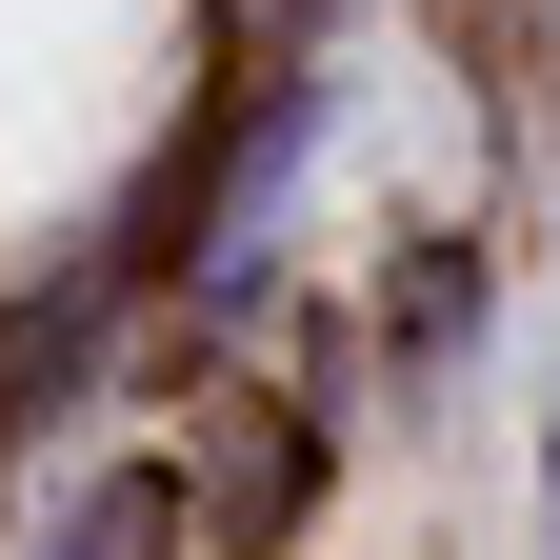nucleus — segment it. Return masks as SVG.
<instances>
[{"label": "nucleus", "mask_w": 560, "mask_h": 560, "mask_svg": "<svg viewBox=\"0 0 560 560\" xmlns=\"http://www.w3.org/2000/svg\"><path fill=\"white\" fill-rule=\"evenodd\" d=\"M460 320H480V260H460V241H420V260H400V301H381L400 381H441V361H460Z\"/></svg>", "instance_id": "f257e3e1"}]
</instances>
